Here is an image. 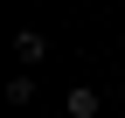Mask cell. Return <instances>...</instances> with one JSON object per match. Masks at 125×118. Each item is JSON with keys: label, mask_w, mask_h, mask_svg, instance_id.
<instances>
[{"label": "cell", "mask_w": 125, "mask_h": 118, "mask_svg": "<svg viewBox=\"0 0 125 118\" xmlns=\"http://www.w3.org/2000/svg\"><path fill=\"white\" fill-rule=\"evenodd\" d=\"M14 56H21V63H42V56H49V42H42L35 28H21V35H14Z\"/></svg>", "instance_id": "cell-1"}, {"label": "cell", "mask_w": 125, "mask_h": 118, "mask_svg": "<svg viewBox=\"0 0 125 118\" xmlns=\"http://www.w3.org/2000/svg\"><path fill=\"white\" fill-rule=\"evenodd\" d=\"M90 111H97V90H90V83H76V90H70V118H90Z\"/></svg>", "instance_id": "cell-2"}]
</instances>
